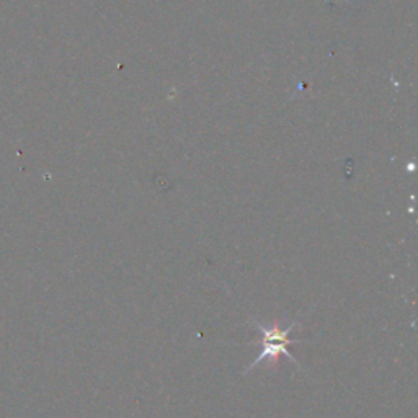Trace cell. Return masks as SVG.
Listing matches in <instances>:
<instances>
[{
    "instance_id": "6da1fadb",
    "label": "cell",
    "mask_w": 418,
    "mask_h": 418,
    "mask_svg": "<svg viewBox=\"0 0 418 418\" xmlns=\"http://www.w3.org/2000/svg\"><path fill=\"white\" fill-rule=\"evenodd\" d=\"M255 325H257L258 332L262 334V340L253 341L252 345H260V346H262V351H260L257 360H255L252 365L246 369V373L251 371V369H253L255 366H258L260 363H262L263 360H267V358H270L271 361L275 360V363H276L281 355L286 356L287 360L295 363L296 366L301 368L299 363L296 361V358L291 355L290 350H287V345L295 343V340H287V335H290L292 330H295L297 322L291 324L290 327H286V329H280V325H276V324L270 325V327H268V325L260 324V322H255Z\"/></svg>"
}]
</instances>
